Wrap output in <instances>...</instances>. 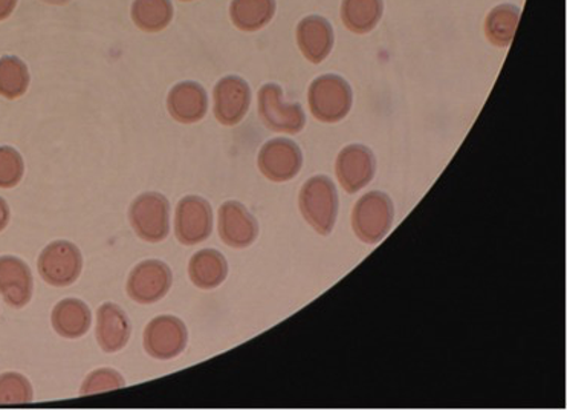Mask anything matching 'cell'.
<instances>
[{
    "instance_id": "6da1fadb",
    "label": "cell",
    "mask_w": 567,
    "mask_h": 410,
    "mask_svg": "<svg viewBox=\"0 0 567 410\" xmlns=\"http://www.w3.org/2000/svg\"><path fill=\"white\" fill-rule=\"evenodd\" d=\"M301 215L319 235L328 236L333 230L338 215L336 184L328 176H312L301 187L299 196Z\"/></svg>"
},
{
    "instance_id": "7a4b0ae2",
    "label": "cell",
    "mask_w": 567,
    "mask_h": 410,
    "mask_svg": "<svg viewBox=\"0 0 567 410\" xmlns=\"http://www.w3.org/2000/svg\"><path fill=\"white\" fill-rule=\"evenodd\" d=\"M309 110L321 123H338L352 110L351 84L336 74H324L313 80L308 91Z\"/></svg>"
},
{
    "instance_id": "3957f363",
    "label": "cell",
    "mask_w": 567,
    "mask_h": 410,
    "mask_svg": "<svg viewBox=\"0 0 567 410\" xmlns=\"http://www.w3.org/2000/svg\"><path fill=\"white\" fill-rule=\"evenodd\" d=\"M392 199L383 192H369L353 207L352 228L358 239L365 244L383 240L393 224Z\"/></svg>"
},
{
    "instance_id": "277c9868",
    "label": "cell",
    "mask_w": 567,
    "mask_h": 410,
    "mask_svg": "<svg viewBox=\"0 0 567 410\" xmlns=\"http://www.w3.org/2000/svg\"><path fill=\"white\" fill-rule=\"evenodd\" d=\"M128 218L141 239L161 243L171 232V204L159 193H144L132 204Z\"/></svg>"
},
{
    "instance_id": "5b68a950",
    "label": "cell",
    "mask_w": 567,
    "mask_h": 410,
    "mask_svg": "<svg viewBox=\"0 0 567 410\" xmlns=\"http://www.w3.org/2000/svg\"><path fill=\"white\" fill-rule=\"evenodd\" d=\"M259 115L265 126L280 134H299L307 124L300 103H285L279 84H265L259 91Z\"/></svg>"
},
{
    "instance_id": "8992f818",
    "label": "cell",
    "mask_w": 567,
    "mask_h": 410,
    "mask_svg": "<svg viewBox=\"0 0 567 410\" xmlns=\"http://www.w3.org/2000/svg\"><path fill=\"white\" fill-rule=\"evenodd\" d=\"M39 273L52 287H68L82 275L83 257L78 245L55 240L39 257Z\"/></svg>"
},
{
    "instance_id": "52a82bcc",
    "label": "cell",
    "mask_w": 567,
    "mask_h": 410,
    "mask_svg": "<svg viewBox=\"0 0 567 410\" xmlns=\"http://www.w3.org/2000/svg\"><path fill=\"white\" fill-rule=\"evenodd\" d=\"M172 283V269L167 264L156 259L144 260L128 276L127 295L136 304H155L167 295Z\"/></svg>"
},
{
    "instance_id": "ba28073f",
    "label": "cell",
    "mask_w": 567,
    "mask_h": 410,
    "mask_svg": "<svg viewBox=\"0 0 567 410\" xmlns=\"http://www.w3.org/2000/svg\"><path fill=\"white\" fill-rule=\"evenodd\" d=\"M187 328L175 316H159L144 331V348L158 360H172L187 347Z\"/></svg>"
},
{
    "instance_id": "9c48e42d",
    "label": "cell",
    "mask_w": 567,
    "mask_h": 410,
    "mask_svg": "<svg viewBox=\"0 0 567 410\" xmlns=\"http://www.w3.org/2000/svg\"><path fill=\"white\" fill-rule=\"evenodd\" d=\"M257 164L261 174L275 183L296 178L303 166V154L299 144L288 139H275L260 148Z\"/></svg>"
},
{
    "instance_id": "30bf717a",
    "label": "cell",
    "mask_w": 567,
    "mask_h": 410,
    "mask_svg": "<svg viewBox=\"0 0 567 410\" xmlns=\"http://www.w3.org/2000/svg\"><path fill=\"white\" fill-rule=\"evenodd\" d=\"M213 232V211L200 196H185L179 201L175 215V233L181 244L204 243Z\"/></svg>"
},
{
    "instance_id": "8fae6325",
    "label": "cell",
    "mask_w": 567,
    "mask_h": 410,
    "mask_svg": "<svg viewBox=\"0 0 567 410\" xmlns=\"http://www.w3.org/2000/svg\"><path fill=\"white\" fill-rule=\"evenodd\" d=\"M377 161L363 144H351L338 154L336 174L348 193L360 192L375 176Z\"/></svg>"
},
{
    "instance_id": "7c38bea8",
    "label": "cell",
    "mask_w": 567,
    "mask_h": 410,
    "mask_svg": "<svg viewBox=\"0 0 567 410\" xmlns=\"http://www.w3.org/2000/svg\"><path fill=\"white\" fill-rule=\"evenodd\" d=\"M251 104V90L237 75L224 78L215 88V115L225 126H236L245 119Z\"/></svg>"
},
{
    "instance_id": "4fadbf2b",
    "label": "cell",
    "mask_w": 567,
    "mask_h": 410,
    "mask_svg": "<svg viewBox=\"0 0 567 410\" xmlns=\"http://www.w3.org/2000/svg\"><path fill=\"white\" fill-rule=\"evenodd\" d=\"M219 235L233 248H247L259 235V224L244 204L228 201L219 208Z\"/></svg>"
},
{
    "instance_id": "5bb4252c",
    "label": "cell",
    "mask_w": 567,
    "mask_h": 410,
    "mask_svg": "<svg viewBox=\"0 0 567 410\" xmlns=\"http://www.w3.org/2000/svg\"><path fill=\"white\" fill-rule=\"evenodd\" d=\"M31 269L14 256L0 257V295L10 307L23 308L32 297Z\"/></svg>"
},
{
    "instance_id": "9a60e30c",
    "label": "cell",
    "mask_w": 567,
    "mask_h": 410,
    "mask_svg": "<svg viewBox=\"0 0 567 410\" xmlns=\"http://www.w3.org/2000/svg\"><path fill=\"white\" fill-rule=\"evenodd\" d=\"M333 28L321 16H308L297 27V43L311 63L323 62L333 48Z\"/></svg>"
},
{
    "instance_id": "2e32d148",
    "label": "cell",
    "mask_w": 567,
    "mask_h": 410,
    "mask_svg": "<svg viewBox=\"0 0 567 410\" xmlns=\"http://www.w3.org/2000/svg\"><path fill=\"white\" fill-rule=\"evenodd\" d=\"M132 327L118 305L104 304L96 311V340L104 352H118L131 339Z\"/></svg>"
},
{
    "instance_id": "e0dca14e",
    "label": "cell",
    "mask_w": 567,
    "mask_h": 410,
    "mask_svg": "<svg viewBox=\"0 0 567 410\" xmlns=\"http://www.w3.org/2000/svg\"><path fill=\"white\" fill-rule=\"evenodd\" d=\"M167 107L176 122L187 124L199 122L207 114V92L198 83L176 84L168 94Z\"/></svg>"
},
{
    "instance_id": "ac0fdd59",
    "label": "cell",
    "mask_w": 567,
    "mask_h": 410,
    "mask_svg": "<svg viewBox=\"0 0 567 410\" xmlns=\"http://www.w3.org/2000/svg\"><path fill=\"white\" fill-rule=\"evenodd\" d=\"M52 327L64 339H79L90 331L92 312L84 301L79 299H64L52 309Z\"/></svg>"
},
{
    "instance_id": "d6986e66",
    "label": "cell",
    "mask_w": 567,
    "mask_h": 410,
    "mask_svg": "<svg viewBox=\"0 0 567 410\" xmlns=\"http://www.w3.org/2000/svg\"><path fill=\"white\" fill-rule=\"evenodd\" d=\"M228 264L223 253L207 248L192 257L188 276L198 288L213 289L227 279Z\"/></svg>"
},
{
    "instance_id": "ffe728a7",
    "label": "cell",
    "mask_w": 567,
    "mask_h": 410,
    "mask_svg": "<svg viewBox=\"0 0 567 410\" xmlns=\"http://www.w3.org/2000/svg\"><path fill=\"white\" fill-rule=\"evenodd\" d=\"M384 0H343L341 20L349 31L368 34L383 19Z\"/></svg>"
},
{
    "instance_id": "44dd1931",
    "label": "cell",
    "mask_w": 567,
    "mask_h": 410,
    "mask_svg": "<svg viewBox=\"0 0 567 410\" xmlns=\"http://www.w3.org/2000/svg\"><path fill=\"white\" fill-rule=\"evenodd\" d=\"M520 8L513 3H502L489 11L485 19V35L497 48H508L516 38Z\"/></svg>"
},
{
    "instance_id": "7402d4cb",
    "label": "cell",
    "mask_w": 567,
    "mask_h": 410,
    "mask_svg": "<svg viewBox=\"0 0 567 410\" xmlns=\"http://www.w3.org/2000/svg\"><path fill=\"white\" fill-rule=\"evenodd\" d=\"M276 14V0H233V23L243 31L261 30Z\"/></svg>"
},
{
    "instance_id": "603a6c76",
    "label": "cell",
    "mask_w": 567,
    "mask_h": 410,
    "mask_svg": "<svg viewBox=\"0 0 567 410\" xmlns=\"http://www.w3.org/2000/svg\"><path fill=\"white\" fill-rule=\"evenodd\" d=\"M30 86V71L22 60L14 55L0 59V95L16 100L25 94Z\"/></svg>"
},
{
    "instance_id": "cb8c5ba5",
    "label": "cell",
    "mask_w": 567,
    "mask_h": 410,
    "mask_svg": "<svg viewBox=\"0 0 567 410\" xmlns=\"http://www.w3.org/2000/svg\"><path fill=\"white\" fill-rule=\"evenodd\" d=\"M171 0H135L132 16L136 25L146 31H159L171 22Z\"/></svg>"
},
{
    "instance_id": "d4e9b609",
    "label": "cell",
    "mask_w": 567,
    "mask_h": 410,
    "mask_svg": "<svg viewBox=\"0 0 567 410\" xmlns=\"http://www.w3.org/2000/svg\"><path fill=\"white\" fill-rule=\"evenodd\" d=\"M34 393L27 377L18 372H6L0 376V406L31 403Z\"/></svg>"
},
{
    "instance_id": "484cf974",
    "label": "cell",
    "mask_w": 567,
    "mask_h": 410,
    "mask_svg": "<svg viewBox=\"0 0 567 410\" xmlns=\"http://www.w3.org/2000/svg\"><path fill=\"white\" fill-rule=\"evenodd\" d=\"M25 164L22 155L10 146L0 147V188L18 186L23 178Z\"/></svg>"
},
{
    "instance_id": "4316f807",
    "label": "cell",
    "mask_w": 567,
    "mask_h": 410,
    "mask_svg": "<svg viewBox=\"0 0 567 410\" xmlns=\"http://www.w3.org/2000/svg\"><path fill=\"white\" fill-rule=\"evenodd\" d=\"M126 386L122 373L114 371V369H99L86 377L80 396H92V393H102L114 391V389H122Z\"/></svg>"
},
{
    "instance_id": "83f0119b",
    "label": "cell",
    "mask_w": 567,
    "mask_h": 410,
    "mask_svg": "<svg viewBox=\"0 0 567 410\" xmlns=\"http://www.w3.org/2000/svg\"><path fill=\"white\" fill-rule=\"evenodd\" d=\"M16 7H18V0H0V20L10 18Z\"/></svg>"
},
{
    "instance_id": "f1b7e54d",
    "label": "cell",
    "mask_w": 567,
    "mask_h": 410,
    "mask_svg": "<svg viewBox=\"0 0 567 410\" xmlns=\"http://www.w3.org/2000/svg\"><path fill=\"white\" fill-rule=\"evenodd\" d=\"M10 223V208L6 199L0 198V232Z\"/></svg>"
},
{
    "instance_id": "f546056e",
    "label": "cell",
    "mask_w": 567,
    "mask_h": 410,
    "mask_svg": "<svg viewBox=\"0 0 567 410\" xmlns=\"http://www.w3.org/2000/svg\"><path fill=\"white\" fill-rule=\"evenodd\" d=\"M45 2H50V3H64V2H68V0H45Z\"/></svg>"
}]
</instances>
